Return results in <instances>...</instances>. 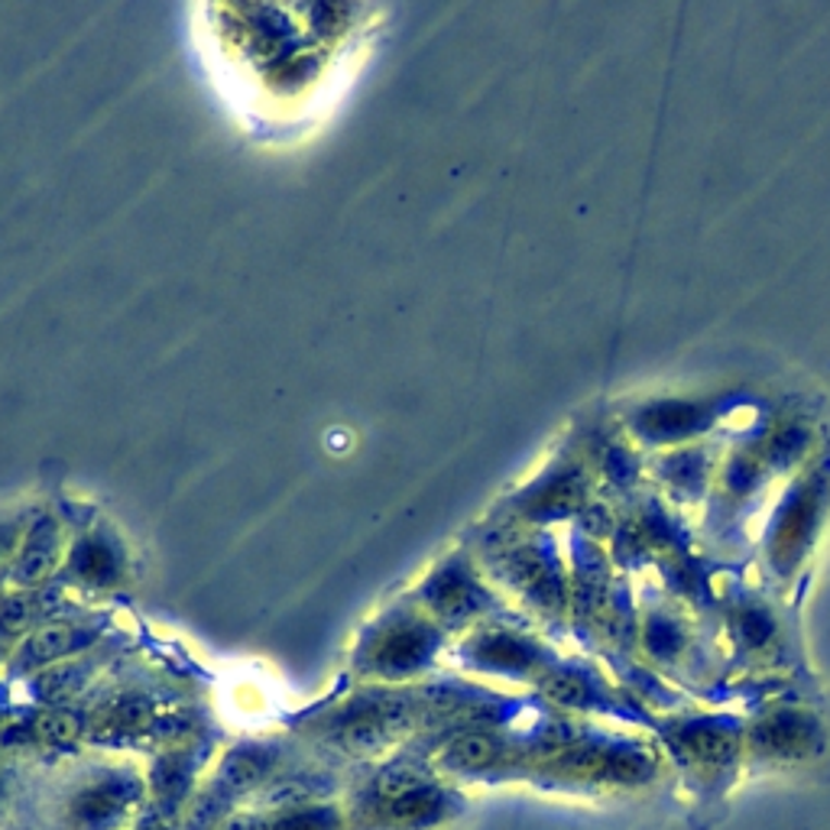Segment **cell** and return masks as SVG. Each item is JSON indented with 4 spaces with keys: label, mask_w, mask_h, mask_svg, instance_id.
I'll return each mask as SVG.
<instances>
[{
    "label": "cell",
    "mask_w": 830,
    "mask_h": 830,
    "mask_svg": "<svg viewBox=\"0 0 830 830\" xmlns=\"http://www.w3.org/2000/svg\"><path fill=\"white\" fill-rule=\"evenodd\" d=\"M428 785H431V779L415 763L393 759L374 776V798L380 802V808H390V805H400L418 792H425Z\"/></svg>",
    "instance_id": "obj_7"
},
{
    "label": "cell",
    "mask_w": 830,
    "mask_h": 830,
    "mask_svg": "<svg viewBox=\"0 0 830 830\" xmlns=\"http://www.w3.org/2000/svg\"><path fill=\"white\" fill-rule=\"evenodd\" d=\"M675 753H681V772L684 782L694 789V808L707 812L724 802L730 792V776L737 769V733L727 730L724 724H707V727H691L681 730Z\"/></svg>",
    "instance_id": "obj_2"
},
{
    "label": "cell",
    "mask_w": 830,
    "mask_h": 830,
    "mask_svg": "<svg viewBox=\"0 0 830 830\" xmlns=\"http://www.w3.org/2000/svg\"><path fill=\"white\" fill-rule=\"evenodd\" d=\"M506 759L503 743L490 730H464L441 750V766L457 776H483L493 772Z\"/></svg>",
    "instance_id": "obj_4"
},
{
    "label": "cell",
    "mask_w": 830,
    "mask_h": 830,
    "mask_svg": "<svg viewBox=\"0 0 830 830\" xmlns=\"http://www.w3.org/2000/svg\"><path fill=\"white\" fill-rule=\"evenodd\" d=\"M78 733H81L78 720L72 714H62V710H52V714L36 720V737L49 746H68V743L78 740Z\"/></svg>",
    "instance_id": "obj_10"
},
{
    "label": "cell",
    "mask_w": 830,
    "mask_h": 830,
    "mask_svg": "<svg viewBox=\"0 0 830 830\" xmlns=\"http://www.w3.org/2000/svg\"><path fill=\"white\" fill-rule=\"evenodd\" d=\"M85 642L81 629L75 622H49L39 626L20 652V665L23 668H36V665H49L55 658H65L68 652H75Z\"/></svg>",
    "instance_id": "obj_6"
},
{
    "label": "cell",
    "mask_w": 830,
    "mask_h": 830,
    "mask_svg": "<svg viewBox=\"0 0 830 830\" xmlns=\"http://www.w3.org/2000/svg\"><path fill=\"white\" fill-rule=\"evenodd\" d=\"M143 805V782L127 769H98L75 782L55 808L59 830H127Z\"/></svg>",
    "instance_id": "obj_1"
},
{
    "label": "cell",
    "mask_w": 830,
    "mask_h": 830,
    "mask_svg": "<svg viewBox=\"0 0 830 830\" xmlns=\"http://www.w3.org/2000/svg\"><path fill=\"white\" fill-rule=\"evenodd\" d=\"M269 766H273V756L260 746H240L234 753H227V759L221 763L217 769V785L214 792L221 798H234V795H243L263 782H269Z\"/></svg>",
    "instance_id": "obj_5"
},
{
    "label": "cell",
    "mask_w": 830,
    "mask_h": 830,
    "mask_svg": "<svg viewBox=\"0 0 830 830\" xmlns=\"http://www.w3.org/2000/svg\"><path fill=\"white\" fill-rule=\"evenodd\" d=\"M428 601H431L435 614L448 622L467 620V617L480 607L477 591H474L470 581L461 578V575H444V578H438L435 588H431V594H428Z\"/></svg>",
    "instance_id": "obj_8"
},
{
    "label": "cell",
    "mask_w": 830,
    "mask_h": 830,
    "mask_svg": "<svg viewBox=\"0 0 830 830\" xmlns=\"http://www.w3.org/2000/svg\"><path fill=\"white\" fill-rule=\"evenodd\" d=\"M55 555H59V539H55V526H42L33 532V539L23 545L20 552V562H16V578L23 584H36L39 578L49 575V568L55 565Z\"/></svg>",
    "instance_id": "obj_9"
},
{
    "label": "cell",
    "mask_w": 830,
    "mask_h": 830,
    "mask_svg": "<svg viewBox=\"0 0 830 830\" xmlns=\"http://www.w3.org/2000/svg\"><path fill=\"white\" fill-rule=\"evenodd\" d=\"M134 830H173L166 821H156V818H150V821H143V825H137Z\"/></svg>",
    "instance_id": "obj_11"
},
{
    "label": "cell",
    "mask_w": 830,
    "mask_h": 830,
    "mask_svg": "<svg viewBox=\"0 0 830 830\" xmlns=\"http://www.w3.org/2000/svg\"><path fill=\"white\" fill-rule=\"evenodd\" d=\"M431 655V632L415 620H403L387 626L374 649H370V668L400 675V671H413L425 658Z\"/></svg>",
    "instance_id": "obj_3"
}]
</instances>
